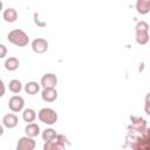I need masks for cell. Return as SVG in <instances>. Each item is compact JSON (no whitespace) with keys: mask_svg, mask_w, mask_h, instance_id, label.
<instances>
[{"mask_svg":"<svg viewBox=\"0 0 150 150\" xmlns=\"http://www.w3.org/2000/svg\"><path fill=\"white\" fill-rule=\"evenodd\" d=\"M149 25L145 22V21H139L136 23V27H135V32H136V36H135V40L138 45L143 46V45H146L149 42V39H150V35H149Z\"/></svg>","mask_w":150,"mask_h":150,"instance_id":"cell-1","label":"cell"},{"mask_svg":"<svg viewBox=\"0 0 150 150\" xmlns=\"http://www.w3.org/2000/svg\"><path fill=\"white\" fill-rule=\"evenodd\" d=\"M7 40H8L11 43H13V45H15V46H18V47H25V46H27L28 42H29L28 35H27L22 29H19V28L11 30V32L8 33V35H7Z\"/></svg>","mask_w":150,"mask_h":150,"instance_id":"cell-2","label":"cell"},{"mask_svg":"<svg viewBox=\"0 0 150 150\" xmlns=\"http://www.w3.org/2000/svg\"><path fill=\"white\" fill-rule=\"evenodd\" d=\"M132 149L138 150H149L150 149V129L145 128L139 132V136L135 138V143L130 145Z\"/></svg>","mask_w":150,"mask_h":150,"instance_id":"cell-3","label":"cell"},{"mask_svg":"<svg viewBox=\"0 0 150 150\" xmlns=\"http://www.w3.org/2000/svg\"><path fill=\"white\" fill-rule=\"evenodd\" d=\"M38 117H39L40 122H42L45 124H48V125H53L57 121V114L52 108H42L39 111Z\"/></svg>","mask_w":150,"mask_h":150,"instance_id":"cell-4","label":"cell"},{"mask_svg":"<svg viewBox=\"0 0 150 150\" xmlns=\"http://www.w3.org/2000/svg\"><path fill=\"white\" fill-rule=\"evenodd\" d=\"M66 142H67V137L63 135H57L54 139L45 142L43 149L45 150H63L66 146Z\"/></svg>","mask_w":150,"mask_h":150,"instance_id":"cell-5","label":"cell"},{"mask_svg":"<svg viewBox=\"0 0 150 150\" xmlns=\"http://www.w3.org/2000/svg\"><path fill=\"white\" fill-rule=\"evenodd\" d=\"M36 143L30 136H23L20 137L18 143H16V150H33L35 148Z\"/></svg>","mask_w":150,"mask_h":150,"instance_id":"cell-6","label":"cell"},{"mask_svg":"<svg viewBox=\"0 0 150 150\" xmlns=\"http://www.w3.org/2000/svg\"><path fill=\"white\" fill-rule=\"evenodd\" d=\"M23 107H25V100L19 95H14L8 100V108L13 112L21 111L23 109Z\"/></svg>","mask_w":150,"mask_h":150,"instance_id":"cell-7","label":"cell"},{"mask_svg":"<svg viewBox=\"0 0 150 150\" xmlns=\"http://www.w3.org/2000/svg\"><path fill=\"white\" fill-rule=\"evenodd\" d=\"M32 49L36 54H43L48 49V41L43 38H38L32 41Z\"/></svg>","mask_w":150,"mask_h":150,"instance_id":"cell-8","label":"cell"},{"mask_svg":"<svg viewBox=\"0 0 150 150\" xmlns=\"http://www.w3.org/2000/svg\"><path fill=\"white\" fill-rule=\"evenodd\" d=\"M40 84L42 88H55L57 84V77L53 73H47L41 77Z\"/></svg>","mask_w":150,"mask_h":150,"instance_id":"cell-9","label":"cell"},{"mask_svg":"<svg viewBox=\"0 0 150 150\" xmlns=\"http://www.w3.org/2000/svg\"><path fill=\"white\" fill-rule=\"evenodd\" d=\"M18 123H19V118H18V116H16L15 114H13V112L6 114V115H4V117H2V125H4L5 128L13 129V128H15V127L18 125Z\"/></svg>","mask_w":150,"mask_h":150,"instance_id":"cell-10","label":"cell"},{"mask_svg":"<svg viewBox=\"0 0 150 150\" xmlns=\"http://www.w3.org/2000/svg\"><path fill=\"white\" fill-rule=\"evenodd\" d=\"M41 97L45 102H54L57 98V91L55 88H43L41 91Z\"/></svg>","mask_w":150,"mask_h":150,"instance_id":"cell-11","label":"cell"},{"mask_svg":"<svg viewBox=\"0 0 150 150\" xmlns=\"http://www.w3.org/2000/svg\"><path fill=\"white\" fill-rule=\"evenodd\" d=\"M130 120L132 122V125L129 127V129L136 130L137 132H141V131H143L146 128V123H145V121L142 117H135V116H132V117H130Z\"/></svg>","mask_w":150,"mask_h":150,"instance_id":"cell-12","label":"cell"},{"mask_svg":"<svg viewBox=\"0 0 150 150\" xmlns=\"http://www.w3.org/2000/svg\"><path fill=\"white\" fill-rule=\"evenodd\" d=\"M2 19L6 22L12 23V22L16 21V19H18V12L14 8H12V7H8V8H6L2 12Z\"/></svg>","mask_w":150,"mask_h":150,"instance_id":"cell-13","label":"cell"},{"mask_svg":"<svg viewBox=\"0 0 150 150\" xmlns=\"http://www.w3.org/2000/svg\"><path fill=\"white\" fill-rule=\"evenodd\" d=\"M136 11L142 15L148 14L150 12V0H136Z\"/></svg>","mask_w":150,"mask_h":150,"instance_id":"cell-14","label":"cell"},{"mask_svg":"<svg viewBox=\"0 0 150 150\" xmlns=\"http://www.w3.org/2000/svg\"><path fill=\"white\" fill-rule=\"evenodd\" d=\"M25 132H26V135L27 136H30V137H36L38 135H40V127H39V124H36V123H28L27 125H26V128H25Z\"/></svg>","mask_w":150,"mask_h":150,"instance_id":"cell-15","label":"cell"},{"mask_svg":"<svg viewBox=\"0 0 150 150\" xmlns=\"http://www.w3.org/2000/svg\"><path fill=\"white\" fill-rule=\"evenodd\" d=\"M23 90L28 95H35V94H38L40 91V84L38 82H34V81L27 82L25 84V87H23Z\"/></svg>","mask_w":150,"mask_h":150,"instance_id":"cell-16","label":"cell"},{"mask_svg":"<svg viewBox=\"0 0 150 150\" xmlns=\"http://www.w3.org/2000/svg\"><path fill=\"white\" fill-rule=\"evenodd\" d=\"M19 66H20V61L14 56H11L5 61V68L7 70H9V71L16 70L19 68Z\"/></svg>","mask_w":150,"mask_h":150,"instance_id":"cell-17","label":"cell"},{"mask_svg":"<svg viewBox=\"0 0 150 150\" xmlns=\"http://www.w3.org/2000/svg\"><path fill=\"white\" fill-rule=\"evenodd\" d=\"M35 118H36V112H35L34 109L27 108V109L23 110V112H22V120H23L25 122L32 123V122L35 121Z\"/></svg>","mask_w":150,"mask_h":150,"instance_id":"cell-18","label":"cell"},{"mask_svg":"<svg viewBox=\"0 0 150 150\" xmlns=\"http://www.w3.org/2000/svg\"><path fill=\"white\" fill-rule=\"evenodd\" d=\"M8 89L9 91H12L13 94H19L21 90H22V83L20 80H11L9 83H8Z\"/></svg>","mask_w":150,"mask_h":150,"instance_id":"cell-19","label":"cell"},{"mask_svg":"<svg viewBox=\"0 0 150 150\" xmlns=\"http://www.w3.org/2000/svg\"><path fill=\"white\" fill-rule=\"evenodd\" d=\"M41 136H42V139H43L45 142H48V141L54 139V138L57 136V134H56V131H55L54 129H52V128H47V129H45V130L42 131Z\"/></svg>","mask_w":150,"mask_h":150,"instance_id":"cell-20","label":"cell"},{"mask_svg":"<svg viewBox=\"0 0 150 150\" xmlns=\"http://www.w3.org/2000/svg\"><path fill=\"white\" fill-rule=\"evenodd\" d=\"M0 49H1V53H0V57L4 59L6 56V53H7V49H6V46L5 45H0Z\"/></svg>","mask_w":150,"mask_h":150,"instance_id":"cell-21","label":"cell"},{"mask_svg":"<svg viewBox=\"0 0 150 150\" xmlns=\"http://www.w3.org/2000/svg\"><path fill=\"white\" fill-rule=\"evenodd\" d=\"M144 111H145L146 115L150 116V102H145V104H144Z\"/></svg>","mask_w":150,"mask_h":150,"instance_id":"cell-22","label":"cell"},{"mask_svg":"<svg viewBox=\"0 0 150 150\" xmlns=\"http://www.w3.org/2000/svg\"><path fill=\"white\" fill-rule=\"evenodd\" d=\"M1 88H2V90H1L0 96H4L5 95V83H4V81H1Z\"/></svg>","mask_w":150,"mask_h":150,"instance_id":"cell-23","label":"cell"},{"mask_svg":"<svg viewBox=\"0 0 150 150\" xmlns=\"http://www.w3.org/2000/svg\"><path fill=\"white\" fill-rule=\"evenodd\" d=\"M145 102H150V91L145 95Z\"/></svg>","mask_w":150,"mask_h":150,"instance_id":"cell-24","label":"cell"}]
</instances>
